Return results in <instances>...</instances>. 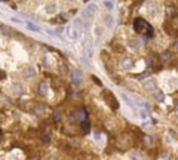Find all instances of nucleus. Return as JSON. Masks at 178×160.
Listing matches in <instances>:
<instances>
[{
  "instance_id": "1",
  "label": "nucleus",
  "mask_w": 178,
  "mask_h": 160,
  "mask_svg": "<svg viewBox=\"0 0 178 160\" xmlns=\"http://www.w3.org/2000/svg\"><path fill=\"white\" fill-rule=\"evenodd\" d=\"M134 28H135L137 33H150V31H151L150 25H148L144 20H135V22H134Z\"/></svg>"
},
{
  "instance_id": "2",
  "label": "nucleus",
  "mask_w": 178,
  "mask_h": 160,
  "mask_svg": "<svg viewBox=\"0 0 178 160\" xmlns=\"http://www.w3.org/2000/svg\"><path fill=\"white\" fill-rule=\"evenodd\" d=\"M65 36L70 39V40H77L80 37V31L77 28H74L73 25H67L65 28Z\"/></svg>"
},
{
  "instance_id": "3",
  "label": "nucleus",
  "mask_w": 178,
  "mask_h": 160,
  "mask_svg": "<svg viewBox=\"0 0 178 160\" xmlns=\"http://www.w3.org/2000/svg\"><path fill=\"white\" fill-rule=\"evenodd\" d=\"M70 79H71L73 83H80V82L83 80V73H82L79 68H73V70L70 71Z\"/></svg>"
},
{
  "instance_id": "4",
  "label": "nucleus",
  "mask_w": 178,
  "mask_h": 160,
  "mask_svg": "<svg viewBox=\"0 0 178 160\" xmlns=\"http://www.w3.org/2000/svg\"><path fill=\"white\" fill-rule=\"evenodd\" d=\"M120 67H122L123 70H132V68L135 67V62H134V59H132L131 56H125V58H122V61H120Z\"/></svg>"
},
{
  "instance_id": "5",
  "label": "nucleus",
  "mask_w": 178,
  "mask_h": 160,
  "mask_svg": "<svg viewBox=\"0 0 178 160\" xmlns=\"http://www.w3.org/2000/svg\"><path fill=\"white\" fill-rule=\"evenodd\" d=\"M21 76H22L24 79H31V77L36 76V68H34V67H25V68L21 71Z\"/></svg>"
},
{
  "instance_id": "6",
  "label": "nucleus",
  "mask_w": 178,
  "mask_h": 160,
  "mask_svg": "<svg viewBox=\"0 0 178 160\" xmlns=\"http://www.w3.org/2000/svg\"><path fill=\"white\" fill-rule=\"evenodd\" d=\"M11 92H12V95H21L22 92H24V86L21 85V83H12V86H11Z\"/></svg>"
},
{
  "instance_id": "7",
  "label": "nucleus",
  "mask_w": 178,
  "mask_h": 160,
  "mask_svg": "<svg viewBox=\"0 0 178 160\" xmlns=\"http://www.w3.org/2000/svg\"><path fill=\"white\" fill-rule=\"evenodd\" d=\"M56 9H58V6H56V3H54V2L45 5V12H46L48 15H54V14H56Z\"/></svg>"
},
{
  "instance_id": "8",
  "label": "nucleus",
  "mask_w": 178,
  "mask_h": 160,
  "mask_svg": "<svg viewBox=\"0 0 178 160\" xmlns=\"http://www.w3.org/2000/svg\"><path fill=\"white\" fill-rule=\"evenodd\" d=\"M143 88H144L145 90H148V92H153L154 88H156V82H154V79H147V80L143 83Z\"/></svg>"
},
{
  "instance_id": "9",
  "label": "nucleus",
  "mask_w": 178,
  "mask_h": 160,
  "mask_svg": "<svg viewBox=\"0 0 178 160\" xmlns=\"http://www.w3.org/2000/svg\"><path fill=\"white\" fill-rule=\"evenodd\" d=\"M48 92H49V85H48V82H40V83H39V93H40L42 96H45V95H48Z\"/></svg>"
},
{
  "instance_id": "10",
  "label": "nucleus",
  "mask_w": 178,
  "mask_h": 160,
  "mask_svg": "<svg viewBox=\"0 0 178 160\" xmlns=\"http://www.w3.org/2000/svg\"><path fill=\"white\" fill-rule=\"evenodd\" d=\"M101 20H103V24H104L106 27H111V25H113V17H111L110 14H103Z\"/></svg>"
},
{
  "instance_id": "11",
  "label": "nucleus",
  "mask_w": 178,
  "mask_h": 160,
  "mask_svg": "<svg viewBox=\"0 0 178 160\" xmlns=\"http://www.w3.org/2000/svg\"><path fill=\"white\" fill-rule=\"evenodd\" d=\"M129 159L131 160H144V156L141 153H138V151H134V153L129 154Z\"/></svg>"
},
{
  "instance_id": "12",
  "label": "nucleus",
  "mask_w": 178,
  "mask_h": 160,
  "mask_svg": "<svg viewBox=\"0 0 178 160\" xmlns=\"http://www.w3.org/2000/svg\"><path fill=\"white\" fill-rule=\"evenodd\" d=\"M168 86H169V89L177 88V86H178V79H177V77H171V79L168 80Z\"/></svg>"
},
{
  "instance_id": "13",
  "label": "nucleus",
  "mask_w": 178,
  "mask_h": 160,
  "mask_svg": "<svg viewBox=\"0 0 178 160\" xmlns=\"http://www.w3.org/2000/svg\"><path fill=\"white\" fill-rule=\"evenodd\" d=\"M86 11H88L89 15H94V14L97 12V5H95V3H89L88 8H86Z\"/></svg>"
},
{
  "instance_id": "14",
  "label": "nucleus",
  "mask_w": 178,
  "mask_h": 160,
  "mask_svg": "<svg viewBox=\"0 0 178 160\" xmlns=\"http://www.w3.org/2000/svg\"><path fill=\"white\" fill-rule=\"evenodd\" d=\"M153 96H154V99H156V101H160V102H162V101H165V95H163V92H154V93H153Z\"/></svg>"
},
{
  "instance_id": "15",
  "label": "nucleus",
  "mask_w": 178,
  "mask_h": 160,
  "mask_svg": "<svg viewBox=\"0 0 178 160\" xmlns=\"http://www.w3.org/2000/svg\"><path fill=\"white\" fill-rule=\"evenodd\" d=\"M0 31H2L5 36H9L11 33H14V31H12L9 27H6V25H0Z\"/></svg>"
},
{
  "instance_id": "16",
  "label": "nucleus",
  "mask_w": 178,
  "mask_h": 160,
  "mask_svg": "<svg viewBox=\"0 0 178 160\" xmlns=\"http://www.w3.org/2000/svg\"><path fill=\"white\" fill-rule=\"evenodd\" d=\"M8 160H22V159H21V156H20L18 153L14 151V153H11V154L8 156Z\"/></svg>"
},
{
  "instance_id": "17",
  "label": "nucleus",
  "mask_w": 178,
  "mask_h": 160,
  "mask_svg": "<svg viewBox=\"0 0 178 160\" xmlns=\"http://www.w3.org/2000/svg\"><path fill=\"white\" fill-rule=\"evenodd\" d=\"M103 31H104L103 27H98V25H97V27L94 28V34H95L97 37H101V36H103Z\"/></svg>"
},
{
  "instance_id": "18",
  "label": "nucleus",
  "mask_w": 178,
  "mask_h": 160,
  "mask_svg": "<svg viewBox=\"0 0 178 160\" xmlns=\"http://www.w3.org/2000/svg\"><path fill=\"white\" fill-rule=\"evenodd\" d=\"M129 48H131L132 51H137V49L140 48V40H132V42L129 43Z\"/></svg>"
},
{
  "instance_id": "19",
  "label": "nucleus",
  "mask_w": 178,
  "mask_h": 160,
  "mask_svg": "<svg viewBox=\"0 0 178 160\" xmlns=\"http://www.w3.org/2000/svg\"><path fill=\"white\" fill-rule=\"evenodd\" d=\"M76 119L80 120V122H85V120H86V113H85V111H79V113L76 114Z\"/></svg>"
},
{
  "instance_id": "20",
  "label": "nucleus",
  "mask_w": 178,
  "mask_h": 160,
  "mask_svg": "<svg viewBox=\"0 0 178 160\" xmlns=\"http://www.w3.org/2000/svg\"><path fill=\"white\" fill-rule=\"evenodd\" d=\"M27 27H28L31 31H34V33H39V31H40V28H39L37 25H34L33 22H27Z\"/></svg>"
},
{
  "instance_id": "21",
  "label": "nucleus",
  "mask_w": 178,
  "mask_h": 160,
  "mask_svg": "<svg viewBox=\"0 0 178 160\" xmlns=\"http://www.w3.org/2000/svg\"><path fill=\"white\" fill-rule=\"evenodd\" d=\"M85 49L88 51V56L91 58V56H92V54H94V52H92V45H91V43H88V45H85Z\"/></svg>"
},
{
  "instance_id": "22",
  "label": "nucleus",
  "mask_w": 178,
  "mask_h": 160,
  "mask_svg": "<svg viewBox=\"0 0 178 160\" xmlns=\"http://www.w3.org/2000/svg\"><path fill=\"white\" fill-rule=\"evenodd\" d=\"M113 6H114V3H113V2H104V8H106L107 11H111V9H113Z\"/></svg>"
},
{
  "instance_id": "23",
  "label": "nucleus",
  "mask_w": 178,
  "mask_h": 160,
  "mask_svg": "<svg viewBox=\"0 0 178 160\" xmlns=\"http://www.w3.org/2000/svg\"><path fill=\"white\" fill-rule=\"evenodd\" d=\"M82 129H83L85 132H86V130L89 129V122H88V120H85V122H82Z\"/></svg>"
},
{
  "instance_id": "24",
  "label": "nucleus",
  "mask_w": 178,
  "mask_h": 160,
  "mask_svg": "<svg viewBox=\"0 0 178 160\" xmlns=\"http://www.w3.org/2000/svg\"><path fill=\"white\" fill-rule=\"evenodd\" d=\"M169 58H171L169 52H162V59H169Z\"/></svg>"
},
{
  "instance_id": "25",
  "label": "nucleus",
  "mask_w": 178,
  "mask_h": 160,
  "mask_svg": "<svg viewBox=\"0 0 178 160\" xmlns=\"http://www.w3.org/2000/svg\"><path fill=\"white\" fill-rule=\"evenodd\" d=\"M140 117H141L143 120H145V119H147V113H145V111H141V113H140Z\"/></svg>"
},
{
  "instance_id": "26",
  "label": "nucleus",
  "mask_w": 178,
  "mask_h": 160,
  "mask_svg": "<svg viewBox=\"0 0 178 160\" xmlns=\"http://www.w3.org/2000/svg\"><path fill=\"white\" fill-rule=\"evenodd\" d=\"M45 160H58V159H56L55 156H48V157H46Z\"/></svg>"
},
{
  "instance_id": "27",
  "label": "nucleus",
  "mask_w": 178,
  "mask_h": 160,
  "mask_svg": "<svg viewBox=\"0 0 178 160\" xmlns=\"http://www.w3.org/2000/svg\"><path fill=\"white\" fill-rule=\"evenodd\" d=\"M51 139H49V135L48 136H43V142H49Z\"/></svg>"
},
{
  "instance_id": "28",
  "label": "nucleus",
  "mask_w": 178,
  "mask_h": 160,
  "mask_svg": "<svg viewBox=\"0 0 178 160\" xmlns=\"http://www.w3.org/2000/svg\"><path fill=\"white\" fill-rule=\"evenodd\" d=\"M174 48H175V49H178V42H175V45H174Z\"/></svg>"
}]
</instances>
